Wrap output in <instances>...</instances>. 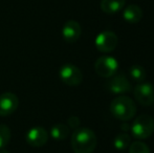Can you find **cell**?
Wrapping results in <instances>:
<instances>
[{
    "label": "cell",
    "instance_id": "obj_1",
    "mask_svg": "<svg viewBox=\"0 0 154 153\" xmlns=\"http://www.w3.org/2000/svg\"><path fill=\"white\" fill-rule=\"evenodd\" d=\"M97 144V135L89 128L79 127L71 135V148L75 153H92Z\"/></svg>",
    "mask_w": 154,
    "mask_h": 153
},
{
    "label": "cell",
    "instance_id": "obj_2",
    "mask_svg": "<svg viewBox=\"0 0 154 153\" xmlns=\"http://www.w3.org/2000/svg\"><path fill=\"white\" fill-rule=\"evenodd\" d=\"M110 111L116 118L123 122H127L135 115L136 105L129 96H119L111 101Z\"/></svg>",
    "mask_w": 154,
    "mask_h": 153
},
{
    "label": "cell",
    "instance_id": "obj_3",
    "mask_svg": "<svg viewBox=\"0 0 154 153\" xmlns=\"http://www.w3.org/2000/svg\"><path fill=\"white\" fill-rule=\"evenodd\" d=\"M133 137L137 139H146L154 132V120L149 115H140L135 118L130 128Z\"/></svg>",
    "mask_w": 154,
    "mask_h": 153
},
{
    "label": "cell",
    "instance_id": "obj_4",
    "mask_svg": "<svg viewBox=\"0 0 154 153\" xmlns=\"http://www.w3.org/2000/svg\"><path fill=\"white\" fill-rule=\"evenodd\" d=\"M118 68V61L111 56H102L94 63V70L97 75H99L102 78H105V79L114 76Z\"/></svg>",
    "mask_w": 154,
    "mask_h": 153
},
{
    "label": "cell",
    "instance_id": "obj_5",
    "mask_svg": "<svg viewBox=\"0 0 154 153\" xmlns=\"http://www.w3.org/2000/svg\"><path fill=\"white\" fill-rule=\"evenodd\" d=\"M59 77L64 84L68 86H78L83 81L81 69L70 63L64 64L59 70Z\"/></svg>",
    "mask_w": 154,
    "mask_h": 153
},
{
    "label": "cell",
    "instance_id": "obj_6",
    "mask_svg": "<svg viewBox=\"0 0 154 153\" xmlns=\"http://www.w3.org/2000/svg\"><path fill=\"white\" fill-rule=\"evenodd\" d=\"M119 43V38L113 32L104 31L95 38V47L101 53H111Z\"/></svg>",
    "mask_w": 154,
    "mask_h": 153
},
{
    "label": "cell",
    "instance_id": "obj_7",
    "mask_svg": "<svg viewBox=\"0 0 154 153\" xmlns=\"http://www.w3.org/2000/svg\"><path fill=\"white\" fill-rule=\"evenodd\" d=\"M134 98L143 106H151L154 103V88L150 83L138 84L133 89Z\"/></svg>",
    "mask_w": 154,
    "mask_h": 153
},
{
    "label": "cell",
    "instance_id": "obj_8",
    "mask_svg": "<svg viewBox=\"0 0 154 153\" xmlns=\"http://www.w3.org/2000/svg\"><path fill=\"white\" fill-rule=\"evenodd\" d=\"M25 141L32 147H43L48 141V133L43 127H32L25 134Z\"/></svg>",
    "mask_w": 154,
    "mask_h": 153
},
{
    "label": "cell",
    "instance_id": "obj_9",
    "mask_svg": "<svg viewBox=\"0 0 154 153\" xmlns=\"http://www.w3.org/2000/svg\"><path fill=\"white\" fill-rule=\"evenodd\" d=\"M105 87L113 93H125L131 90V83L125 76L118 75L108 78Z\"/></svg>",
    "mask_w": 154,
    "mask_h": 153
},
{
    "label": "cell",
    "instance_id": "obj_10",
    "mask_svg": "<svg viewBox=\"0 0 154 153\" xmlns=\"http://www.w3.org/2000/svg\"><path fill=\"white\" fill-rule=\"evenodd\" d=\"M19 106V99L13 92L0 94V116L11 115Z\"/></svg>",
    "mask_w": 154,
    "mask_h": 153
},
{
    "label": "cell",
    "instance_id": "obj_11",
    "mask_svg": "<svg viewBox=\"0 0 154 153\" xmlns=\"http://www.w3.org/2000/svg\"><path fill=\"white\" fill-rule=\"evenodd\" d=\"M82 33L81 25L75 20H68L62 29V36L66 42L73 43L79 40Z\"/></svg>",
    "mask_w": 154,
    "mask_h": 153
},
{
    "label": "cell",
    "instance_id": "obj_12",
    "mask_svg": "<svg viewBox=\"0 0 154 153\" xmlns=\"http://www.w3.org/2000/svg\"><path fill=\"white\" fill-rule=\"evenodd\" d=\"M123 17L125 19L126 22L131 23V24H135V23L140 22V19L143 17V11L136 4H130L124 10Z\"/></svg>",
    "mask_w": 154,
    "mask_h": 153
},
{
    "label": "cell",
    "instance_id": "obj_13",
    "mask_svg": "<svg viewBox=\"0 0 154 153\" xmlns=\"http://www.w3.org/2000/svg\"><path fill=\"white\" fill-rule=\"evenodd\" d=\"M125 6V0H102L101 8L105 14L113 15L119 13Z\"/></svg>",
    "mask_w": 154,
    "mask_h": 153
},
{
    "label": "cell",
    "instance_id": "obj_14",
    "mask_svg": "<svg viewBox=\"0 0 154 153\" xmlns=\"http://www.w3.org/2000/svg\"><path fill=\"white\" fill-rule=\"evenodd\" d=\"M69 129L70 128L65 124H57L51 127L49 133H51V136L56 141H63L68 137L69 132H70Z\"/></svg>",
    "mask_w": 154,
    "mask_h": 153
},
{
    "label": "cell",
    "instance_id": "obj_15",
    "mask_svg": "<svg viewBox=\"0 0 154 153\" xmlns=\"http://www.w3.org/2000/svg\"><path fill=\"white\" fill-rule=\"evenodd\" d=\"M131 144V137L128 133H121L118 134L113 139V146L118 150H125Z\"/></svg>",
    "mask_w": 154,
    "mask_h": 153
},
{
    "label": "cell",
    "instance_id": "obj_16",
    "mask_svg": "<svg viewBox=\"0 0 154 153\" xmlns=\"http://www.w3.org/2000/svg\"><path fill=\"white\" fill-rule=\"evenodd\" d=\"M130 77L136 82H144L147 78V72L143 66L140 65H133L129 69Z\"/></svg>",
    "mask_w": 154,
    "mask_h": 153
},
{
    "label": "cell",
    "instance_id": "obj_17",
    "mask_svg": "<svg viewBox=\"0 0 154 153\" xmlns=\"http://www.w3.org/2000/svg\"><path fill=\"white\" fill-rule=\"evenodd\" d=\"M11 141V130L6 125L0 124V149H3Z\"/></svg>",
    "mask_w": 154,
    "mask_h": 153
},
{
    "label": "cell",
    "instance_id": "obj_18",
    "mask_svg": "<svg viewBox=\"0 0 154 153\" xmlns=\"http://www.w3.org/2000/svg\"><path fill=\"white\" fill-rule=\"evenodd\" d=\"M128 148H129V153H150L149 147L143 142H133Z\"/></svg>",
    "mask_w": 154,
    "mask_h": 153
},
{
    "label": "cell",
    "instance_id": "obj_19",
    "mask_svg": "<svg viewBox=\"0 0 154 153\" xmlns=\"http://www.w3.org/2000/svg\"><path fill=\"white\" fill-rule=\"evenodd\" d=\"M67 126L69 127V128H72V129H77L79 128L80 126V118H78V116H70V118H68V121H67Z\"/></svg>",
    "mask_w": 154,
    "mask_h": 153
},
{
    "label": "cell",
    "instance_id": "obj_20",
    "mask_svg": "<svg viewBox=\"0 0 154 153\" xmlns=\"http://www.w3.org/2000/svg\"><path fill=\"white\" fill-rule=\"evenodd\" d=\"M121 128L123 129L125 132H127V131H129L130 130V128H131V126H130L128 123H126V122H123V125L121 126Z\"/></svg>",
    "mask_w": 154,
    "mask_h": 153
},
{
    "label": "cell",
    "instance_id": "obj_21",
    "mask_svg": "<svg viewBox=\"0 0 154 153\" xmlns=\"http://www.w3.org/2000/svg\"><path fill=\"white\" fill-rule=\"evenodd\" d=\"M0 153H10V152H8L5 148H3V149H0Z\"/></svg>",
    "mask_w": 154,
    "mask_h": 153
}]
</instances>
